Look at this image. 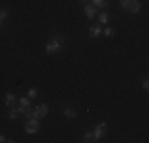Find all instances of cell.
Returning a JSON list of instances; mask_svg holds the SVG:
<instances>
[{"instance_id":"6da1fadb","label":"cell","mask_w":149,"mask_h":143,"mask_svg":"<svg viewBox=\"0 0 149 143\" xmlns=\"http://www.w3.org/2000/svg\"><path fill=\"white\" fill-rule=\"evenodd\" d=\"M63 43H65V40H63L62 37H59V35L52 37L51 41L46 45V53H49V54H56L57 51H60V49H62Z\"/></svg>"},{"instance_id":"7a4b0ae2","label":"cell","mask_w":149,"mask_h":143,"mask_svg":"<svg viewBox=\"0 0 149 143\" xmlns=\"http://www.w3.org/2000/svg\"><path fill=\"white\" fill-rule=\"evenodd\" d=\"M105 132H106V124H105V123L97 124V127H95V130H94V138H95V142L100 140V138L105 135Z\"/></svg>"},{"instance_id":"3957f363","label":"cell","mask_w":149,"mask_h":143,"mask_svg":"<svg viewBox=\"0 0 149 143\" xmlns=\"http://www.w3.org/2000/svg\"><path fill=\"white\" fill-rule=\"evenodd\" d=\"M95 6L94 5H86L84 6V14H86V18H89V19H92V18H95Z\"/></svg>"},{"instance_id":"277c9868","label":"cell","mask_w":149,"mask_h":143,"mask_svg":"<svg viewBox=\"0 0 149 143\" xmlns=\"http://www.w3.org/2000/svg\"><path fill=\"white\" fill-rule=\"evenodd\" d=\"M129 10H130V13H138L141 10V3L140 2H136V0H132L130 2V5H129Z\"/></svg>"},{"instance_id":"5b68a950","label":"cell","mask_w":149,"mask_h":143,"mask_svg":"<svg viewBox=\"0 0 149 143\" xmlns=\"http://www.w3.org/2000/svg\"><path fill=\"white\" fill-rule=\"evenodd\" d=\"M100 34H102V29L98 27V26H92V27L89 29V35H91L92 38H97Z\"/></svg>"},{"instance_id":"8992f818","label":"cell","mask_w":149,"mask_h":143,"mask_svg":"<svg viewBox=\"0 0 149 143\" xmlns=\"http://www.w3.org/2000/svg\"><path fill=\"white\" fill-rule=\"evenodd\" d=\"M63 114H65L67 118H70V119H73V118H76V110L74 108H65L63 110Z\"/></svg>"},{"instance_id":"52a82bcc","label":"cell","mask_w":149,"mask_h":143,"mask_svg":"<svg viewBox=\"0 0 149 143\" xmlns=\"http://www.w3.org/2000/svg\"><path fill=\"white\" fill-rule=\"evenodd\" d=\"M15 100H16V97H15V94H6L5 95V103H6V107H11L13 103H15Z\"/></svg>"},{"instance_id":"ba28073f","label":"cell","mask_w":149,"mask_h":143,"mask_svg":"<svg viewBox=\"0 0 149 143\" xmlns=\"http://www.w3.org/2000/svg\"><path fill=\"white\" fill-rule=\"evenodd\" d=\"M94 6H102V8H106L108 6V0H92Z\"/></svg>"},{"instance_id":"9c48e42d","label":"cell","mask_w":149,"mask_h":143,"mask_svg":"<svg viewBox=\"0 0 149 143\" xmlns=\"http://www.w3.org/2000/svg\"><path fill=\"white\" fill-rule=\"evenodd\" d=\"M40 130V127H35V126H27L26 124V134H37Z\"/></svg>"},{"instance_id":"30bf717a","label":"cell","mask_w":149,"mask_h":143,"mask_svg":"<svg viewBox=\"0 0 149 143\" xmlns=\"http://www.w3.org/2000/svg\"><path fill=\"white\" fill-rule=\"evenodd\" d=\"M5 18H8V11H6L5 8H2L0 10V27L3 26V19H5Z\"/></svg>"},{"instance_id":"8fae6325","label":"cell","mask_w":149,"mask_h":143,"mask_svg":"<svg viewBox=\"0 0 149 143\" xmlns=\"http://www.w3.org/2000/svg\"><path fill=\"white\" fill-rule=\"evenodd\" d=\"M84 142H95V138H94V132H86L84 134V138H83Z\"/></svg>"},{"instance_id":"7c38bea8","label":"cell","mask_w":149,"mask_h":143,"mask_svg":"<svg viewBox=\"0 0 149 143\" xmlns=\"http://www.w3.org/2000/svg\"><path fill=\"white\" fill-rule=\"evenodd\" d=\"M27 126H35V127H40V123H38L37 118H30L29 121H27Z\"/></svg>"},{"instance_id":"4fadbf2b","label":"cell","mask_w":149,"mask_h":143,"mask_svg":"<svg viewBox=\"0 0 149 143\" xmlns=\"http://www.w3.org/2000/svg\"><path fill=\"white\" fill-rule=\"evenodd\" d=\"M27 95H29V99H35V97L38 95L37 89H35V88H30V89H29V92H27Z\"/></svg>"},{"instance_id":"5bb4252c","label":"cell","mask_w":149,"mask_h":143,"mask_svg":"<svg viewBox=\"0 0 149 143\" xmlns=\"http://www.w3.org/2000/svg\"><path fill=\"white\" fill-rule=\"evenodd\" d=\"M130 2H132V0H119V5H120V8L127 10V8H129V5H130Z\"/></svg>"},{"instance_id":"9a60e30c","label":"cell","mask_w":149,"mask_h":143,"mask_svg":"<svg viewBox=\"0 0 149 143\" xmlns=\"http://www.w3.org/2000/svg\"><path fill=\"white\" fill-rule=\"evenodd\" d=\"M98 21H100V24H106V22H108V14H106V13H102L100 18H98Z\"/></svg>"},{"instance_id":"2e32d148","label":"cell","mask_w":149,"mask_h":143,"mask_svg":"<svg viewBox=\"0 0 149 143\" xmlns=\"http://www.w3.org/2000/svg\"><path fill=\"white\" fill-rule=\"evenodd\" d=\"M19 103H21L22 107H26V108H27V107L30 105V100H29V99H26V97H22V99L19 100Z\"/></svg>"},{"instance_id":"e0dca14e","label":"cell","mask_w":149,"mask_h":143,"mask_svg":"<svg viewBox=\"0 0 149 143\" xmlns=\"http://www.w3.org/2000/svg\"><path fill=\"white\" fill-rule=\"evenodd\" d=\"M16 116H17V110H15V108H13L11 111L8 113V118H10V119H16Z\"/></svg>"},{"instance_id":"ac0fdd59","label":"cell","mask_w":149,"mask_h":143,"mask_svg":"<svg viewBox=\"0 0 149 143\" xmlns=\"http://www.w3.org/2000/svg\"><path fill=\"white\" fill-rule=\"evenodd\" d=\"M105 35L106 37H111V35H114V30H113L111 27H106L105 29Z\"/></svg>"},{"instance_id":"d6986e66","label":"cell","mask_w":149,"mask_h":143,"mask_svg":"<svg viewBox=\"0 0 149 143\" xmlns=\"http://www.w3.org/2000/svg\"><path fill=\"white\" fill-rule=\"evenodd\" d=\"M26 111H27V108H26V107H22V105L17 108V113H21V114H26Z\"/></svg>"},{"instance_id":"ffe728a7","label":"cell","mask_w":149,"mask_h":143,"mask_svg":"<svg viewBox=\"0 0 149 143\" xmlns=\"http://www.w3.org/2000/svg\"><path fill=\"white\" fill-rule=\"evenodd\" d=\"M143 89H144V91H148V89H149V81L148 80L143 81Z\"/></svg>"},{"instance_id":"44dd1931","label":"cell","mask_w":149,"mask_h":143,"mask_svg":"<svg viewBox=\"0 0 149 143\" xmlns=\"http://www.w3.org/2000/svg\"><path fill=\"white\" fill-rule=\"evenodd\" d=\"M2 142H6V138L3 137V135H0V143H2Z\"/></svg>"},{"instance_id":"7402d4cb","label":"cell","mask_w":149,"mask_h":143,"mask_svg":"<svg viewBox=\"0 0 149 143\" xmlns=\"http://www.w3.org/2000/svg\"><path fill=\"white\" fill-rule=\"evenodd\" d=\"M79 2H81V3H87L89 0H79Z\"/></svg>"}]
</instances>
